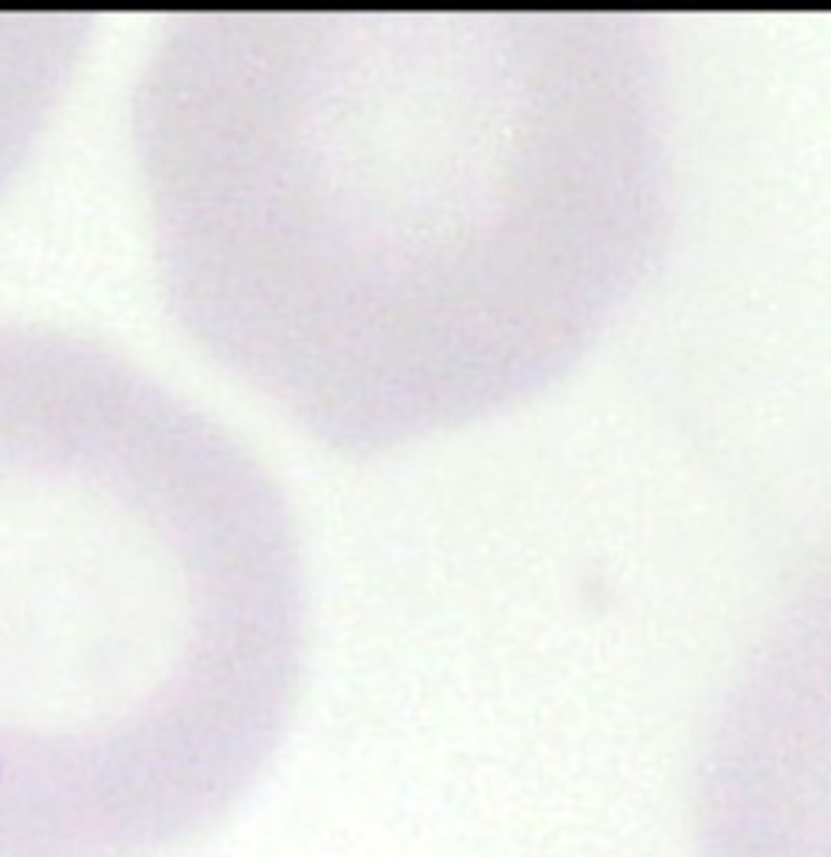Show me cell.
I'll list each match as a JSON object with an SVG mask.
<instances>
[{
  "label": "cell",
  "instance_id": "obj_1",
  "mask_svg": "<svg viewBox=\"0 0 831 857\" xmlns=\"http://www.w3.org/2000/svg\"><path fill=\"white\" fill-rule=\"evenodd\" d=\"M581 68L526 20L179 23L140 143L185 325L354 449L516 393L608 270L610 133Z\"/></svg>",
  "mask_w": 831,
  "mask_h": 857
},
{
  "label": "cell",
  "instance_id": "obj_2",
  "mask_svg": "<svg viewBox=\"0 0 831 857\" xmlns=\"http://www.w3.org/2000/svg\"><path fill=\"white\" fill-rule=\"evenodd\" d=\"M296 656L292 536L250 458L114 354L0 325V831L13 857L20 805H65L78 854L97 857L78 805L118 851L104 805L120 795L224 799L267 753Z\"/></svg>",
  "mask_w": 831,
  "mask_h": 857
},
{
  "label": "cell",
  "instance_id": "obj_3",
  "mask_svg": "<svg viewBox=\"0 0 831 857\" xmlns=\"http://www.w3.org/2000/svg\"><path fill=\"white\" fill-rule=\"evenodd\" d=\"M698 857H831V598L786 621L704 740Z\"/></svg>",
  "mask_w": 831,
  "mask_h": 857
}]
</instances>
